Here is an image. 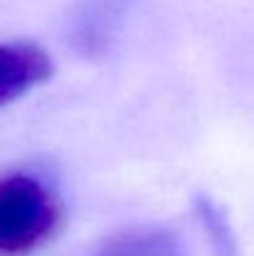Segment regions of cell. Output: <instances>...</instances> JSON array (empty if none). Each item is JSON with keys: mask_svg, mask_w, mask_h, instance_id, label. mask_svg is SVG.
Masks as SVG:
<instances>
[{"mask_svg": "<svg viewBox=\"0 0 254 256\" xmlns=\"http://www.w3.org/2000/svg\"><path fill=\"white\" fill-rule=\"evenodd\" d=\"M90 256H187V249L169 229H135L105 242Z\"/></svg>", "mask_w": 254, "mask_h": 256, "instance_id": "277c9868", "label": "cell"}, {"mask_svg": "<svg viewBox=\"0 0 254 256\" xmlns=\"http://www.w3.org/2000/svg\"><path fill=\"white\" fill-rule=\"evenodd\" d=\"M60 212L48 186L30 174L0 179V256H25L58 226Z\"/></svg>", "mask_w": 254, "mask_h": 256, "instance_id": "6da1fadb", "label": "cell"}, {"mask_svg": "<svg viewBox=\"0 0 254 256\" xmlns=\"http://www.w3.org/2000/svg\"><path fill=\"white\" fill-rule=\"evenodd\" d=\"M53 72L50 58L28 42H0V107L40 85Z\"/></svg>", "mask_w": 254, "mask_h": 256, "instance_id": "7a4b0ae2", "label": "cell"}, {"mask_svg": "<svg viewBox=\"0 0 254 256\" xmlns=\"http://www.w3.org/2000/svg\"><path fill=\"white\" fill-rule=\"evenodd\" d=\"M125 0H87L73 22V45L87 55H100L115 32Z\"/></svg>", "mask_w": 254, "mask_h": 256, "instance_id": "3957f363", "label": "cell"}]
</instances>
